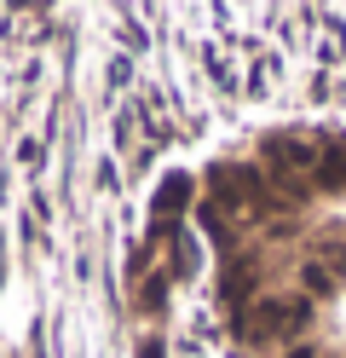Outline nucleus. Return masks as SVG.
<instances>
[{
    "label": "nucleus",
    "instance_id": "1",
    "mask_svg": "<svg viewBox=\"0 0 346 358\" xmlns=\"http://www.w3.org/2000/svg\"><path fill=\"white\" fill-rule=\"evenodd\" d=\"M312 173H317V185H323V191H346V139H323Z\"/></svg>",
    "mask_w": 346,
    "mask_h": 358
},
{
    "label": "nucleus",
    "instance_id": "2",
    "mask_svg": "<svg viewBox=\"0 0 346 358\" xmlns=\"http://www.w3.org/2000/svg\"><path fill=\"white\" fill-rule=\"evenodd\" d=\"M289 358H312V347H294V352H289Z\"/></svg>",
    "mask_w": 346,
    "mask_h": 358
}]
</instances>
